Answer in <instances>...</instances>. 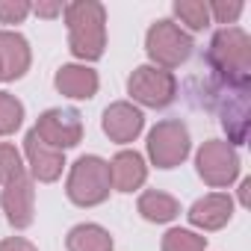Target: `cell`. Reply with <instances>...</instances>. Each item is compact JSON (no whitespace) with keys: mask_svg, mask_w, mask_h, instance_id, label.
<instances>
[{"mask_svg":"<svg viewBox=\"0 0 251 251\" xmlns=\"http://www.w3.org/2000/svg\"><path fill=\"white\" fill-rule=\"evenodd\" d=\"M62 18L68 24V50L83 65L98 62L106 53V6L98 0L65 3Z\"/></svg>","mask_w":251,"mask_h":251,"instance_id":"obj_1","label":"cell"},{"mask_svg":"<svg viewBox=\"0 0 251 251\" xmlns=\"http://www.w3.org/2000/svg\"><path fill=\"white\" fill-rule=\"evenodd\" d=\"M207 65L222 86H251V36L242 27H222L207 48Z\"/></svg>","mask_w":251,"mask_h":251,"instance_id":"obj_2","label":"cell"},{"mask_svg":"<svg viewBox=\"0 0 251 251\" xmlns=\"http://www.w3.org/2000/svg\"><path fill=\"white\" fill-rule=\"evenodd\" d=\"M112 180H109V160L98 154H83L71 163L68 180H65V195L77 207H98L109 198Z\"/></svg>","mask_w":251,"mask_h":251,"instance_id":"obj_3","label":"cell"},{"mask_svg":"<svg viewBox=\"0 0 251 251\" xmlns=\"http://www.w3.org/2000/svg\"><path fill=\"white\" fill-rule=\"evenodd\" d=\"M192 48H195L192 36L186 30H180L172 18L154 21L145 33V53H148L151 65L166 68V71L180 68L192 56Z\"/></svg>","mask_w":251,"mask_h":251,"instance_id":"obj_4","label":"cell"},{"mask_svg":"<svg viewBox=\"0 0 251 251\" xmlns=\"http://www.w3.org/2000/svg\"><path fill=\"white\" fill-rule=\"evenodd\" d=\"M145 151H148L151 166H157L163 172L177 169L189 157V151H192V136H189L186 121H180V118H163V121H157L154 127L148 130Z\"/></svg>","mask_w":251,"mask_h":251,"instance_id":"obj_5","label":"cell"},{"mask_svg":"<svg viewBox=\"0 0 251 251\" xmlns=\"http://www.w3.org/2000/svg\"><path fill=\"white\" fill-rule=\"evenodd\" d=\"M127 95L130 103L148 106V109H166L177 98V77L175 71L157 68V65H139L127 77Z\"/></svg>","mask_w":251,"mask_h":251,"instance_id":"obj_6","label":"cell"},{"mask_svg":"<svg viewBox=\"0 0 251 251\" xmlns=\"http://www.w3.org/2000/svg\"><path fill=\"white\" fill-rule=\"evenodd\" d=\"M195 169H198V177L213 186V189H227L236 177H239V154L233 145H227L225 139H207L198 154H195Z\"/></svg>","mask_w":251,"mask_h":251,"instance_id":"obj_7","label":"cell"},{"mask_svg":"<svg viewBox=\"0 0 251 251\" xmlns=\"http://www.w3.org/2000/svg\"><path fill=\"white\" fill-rule=\"evenodd\" d=\"M33 130L45 145L65 154L68 148L80 145V139H83V115L71 106H53L39 115Z\"/></svg>","mask_w":251,"mask_h":251,"instance_id":"obj_8","label":"cell"},{"mask_svg":"<svg viewBox=\"0 0 251 251\" xmlns=\"http://www.w3.org/2000/svg\"><path fill=\"white\" fill-rule=\"evenodd\" d=\"M216 95V106H219V118L222 127L227 133V145H245L248 130H251V106H248V89H236V86H222L216 83L213 89Z\"/></svg>","mask_w":251,"mask_h":251,"instance_id":"obj_9","label":"cell"},{"mask_svg":"<svg viewBox=\"0 0 251 251\" xmlns=\"http://www.w3.org/2000/svg\"><path fill=\"white\" fill-rule=\"evenodd\" d=\"M0 207L15 230H27L36 219V180L27 172L12 177L0 192Z\"/></svg>","mask_w":251,"mask_h":251,"instance_id":"obj_10","label":"cell"},{"mask_svg":"<svg viewBox=\"0 0 251 251\" xmlns=\"http://www.w3.org/2000/svg\"><path fill=\"white\" fill-rule=\"evenodd\" d=\"M100 127L109 136V142H115V145H130L145 130V112L136 103H130V100H115V103H109L103 109Z\"/></svg>","mask_w":251,"mask_h":251,"instance_id":"obj_11","label":"cell"},{"mask_svg":"<svg viewBox=\"0 0 251 251\" xmlns=\"http://www.w3.org/2000/svg\"><path fill=\"white\" fill-rule=\"evenodd\" d=\"M24 160H27V175L33 177V180H39V183H53V180H59L62 177V172H65V154L62 151H56V148H50V145H45L39 136H36V130H27V136H24Z\"/></svg>","mask_w":251,"mask_h":251,"instance_id":"obj_12","label":"cell"},{"mask_svg":"<svg viewBox=\"0 0 251 251\" xmlns=\"http://www.w3.org/2000/svg\"><path fill=\"white\" fill-rule=\"evenodd\" d=\"M233 210H236V204H233V198L227 195V192H210V195H204V198H198L192 207H189V213H186V219H189V225L195 227V230H222L230 219H233Z\"/></svg>","mask_w":251,"mask_h":251,"instance_id":"obj_13","label":"cell"},{"mask_svg":"<svg viewBox=\"0 0 251 251\" xmlns=\"http://www.w3.org/2000/svg\"><path fill=\"white\" fill-rule=\"evenodd\" d=\"M33 65L30 42L15 30H0V80L12 83L21 80Z\"/></svg>","mask_w":251,"mask_h":251,"instance_id":"obj_14","label":"cell"},{"mask_svg":"<svg viewBox=\"0 0 251 251\" xmlns=\"http://www.w3.org/2000/svg\"><path fill=\"white\" fill-rule=\"evenodd\" d=\"M53 86H56L59 95H65L71 100H92L100 89V77H98L95 68H89L83 62H68L56 71Z\"/></svg>","mask_w":251,"mask_h":251,"instance_id":"obj_15","label":"cell"},{"mask_svg":"<svg viewBox=\"0 0 251 251\" xmlns=\"http://www.w3.org/2000/svg\"><path fill=\"white\" fill-rule=\"evenodd\" d=\"M109 180L115 192H136L148 180V163L139 151L124 148L109 160Z\"/></svg>","mask_w":251,"mask_h":251,"instance_id":"obj_16","label":"cell"},{"mask_svg":"<svg viewBox=\"0 0 251 251\" xmlns=\"http://www.w3.org/2000/svg\"><path fill=\"white\" fill-rule=\"evenodd\" d=\"M136 210L151 225H169L180 216V201L163 189H145L136 201Z\"/></svg>","mask_w":251,"mask_h":251,"instance_id":"obj_17","label":"cell"},{"mask_svg":"<svg viewBox=\"0 0 251 251\" xmlns=\"http://www.w3.org/2000/svg\"><path fill=\"white\" fill-rule=\"evenodd\" d=\"M65 248H68V251H112L115 242H112V233H109L103 225L80 222V225H74V227L68 230Z\"/></svg>","mask_w":251,"mask_h":251,"instance_id":"obj_18","label":"cell"},{"mask_svg":"<svg viewBox=\"0 0 251 251\" xmlns=\"http://www.w3.org/2000/svg\"><path fill=\"white\" fill-rule=\"evenodd\" d=\"M172 12H175V24L180 27V30H186L189 36L192 33H201V30H207L213 21H210V9H207V3L204 0H175L172 3Z\"/></svg>","mask_w":251,"mask_h":251,"instance_id":"obj_19","label":"cell"},{"mask_svg":"<svg viewBox=\"0 0 251 251\" xmlns=\"http://www.w3.org/2000/svg\"><path fill=\"white\" fill-rule=\"evenodd\" d=\"M160 251H207V236L192 227H169L160 239Z\"/></svg>","mask_w":251,"mask_h":251,"instance_id":"obj_20","label":"cell"},{"mask_svg":"<svg viewBox=\"0 0 251 251\" xmlns=\"http://www.w3.org/2000/svg\"><path fill=\"white\" fill-rule=\"evenodd\" d=\"M21 124H24V103L9 92H0V136H12L15 130H21Z\"/></svg>","mask_w":251,"mask_h":251,"instance_id":"obj_21","label":"cell"},{"mask_svg":"<svg viewBox=\"0 0 251 251\" xmlns=\"http://www.w3.org/2000/svg\"><path fill=\"white\" fill-rule=\"evenodd\" d=\"M24 172H27V166H24L21 151L9 142H0V186H6L12 177H18Z\"/></svg>","mask_w":251,"mask_h":251,"instance_id":"obj_22","label":"cell"},{"mask_svg":"<svg viewBox=\"0 0 251 251\" xmlns=\"http://www.w3.org/2000/svg\"><path fill=\"white\" fill-rule=\"evenodd\" d=\"M207 9H210V21L225 24V27H236L239 15L245 12V3L242 0H210Z\"/></svg>","mask_w":251,"mask_h":251,"instance_id":"obj_23","label":"cell"},{"mask_svg":"<svg viewBox=\"0 0 251 251\" xmlns=\"http://www.w3.org/2000/svg\"><path fill=\"white\" fill-rule=\"evenodd\" d=\"M33 12V3L27 0H0V24H21Z\"/></svg>","mask_w":251,"mask_h":251,"instance_id":"obj_24","label":"cell"},{"mask_svg":"<svg viewBox=\"0 0 251 251\" xmlns=\"http://www.w3.org/2000/svg\"><path fill=\"white\" fill-rule=\"evenodd\" d=\"M0 251H39V248L24 236H6L0 239Z\"/></svg>","mask_w":251,"mask_h":251,"instance_id":"obj_25","label":"cell"},{"mask_svg":"<svg viewBox=\"0 0 251 251\" xmlns=\"http://www.w3.org/2000/svg\"><path fill=\"white\" fill-rule=\"evenodd\" d=\"M62 9H65V3H59V0H53V3H39L33 6V12L39 15V18H56V15H62Z\"/></svg>","mask_w":251,"mask_h":251,"instance_id":"obj_26","label":"cell"},{"mask_svg":"<svg viewBox=\"0 0 251 251\" xmlns=\"http://www.w3.org/2000/svg\"><path fill=\"white\" fill-rule=\"evenodd\" d=\"M248 189H251V180L245 177V180L239 183V204H242V207H248Z\"/></svg>","mask_w":251,"mask_h":251,"instance_id":"obj_27","label":"cell"},{"mask_svg":"<svg viewBox=\"0 0 251 251\" xmlns=\"http://www.w3.org/2000/svg\"><path fill=\"white\" fill-rule=\"evenodd\" d=\"M0 83H3V80H0Z\"/></svg>","mask_w":251,"mask_h":251,"instance_id":"obj_28","label":"cell"}]
</instances>
